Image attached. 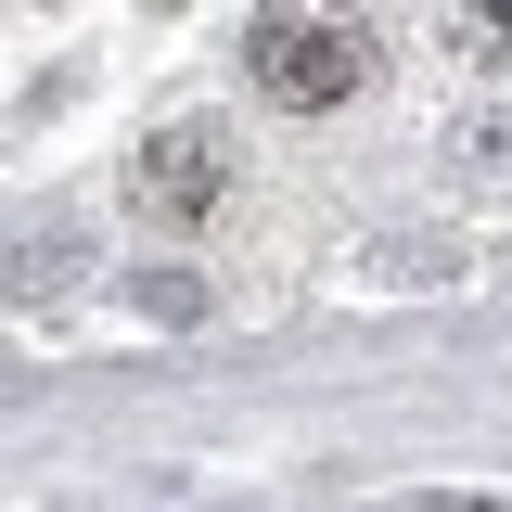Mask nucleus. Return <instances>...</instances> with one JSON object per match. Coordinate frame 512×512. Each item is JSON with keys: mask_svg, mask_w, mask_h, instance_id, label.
Instances as JSON below:
<instances>
[{"mask_svg": "<svg viewBox=\"0 0 512 512\" xmlns=\"http://www.w3.org/2000/svg\"><path fill=\"white\" fill-rule=\"evenodd\" d=\"M244 77L269 103L320 116V103H346V90L372 77V26H359V13H256L244 26Z\"/></svg>", "mask_w": 512, "mask_h": 512, "instance_id": "f257e3e1", "label": "nucleus"}, {"mask_svg": "<svg viewBox=\"0 0 512 512\" xmlns=\"http://www.w3.org/2000/svg\"><path fill=\"white\" fill-rule=\"evenodd\" d=\"M128 192H141V218H167V231H192L218 192H231V141L218 128H167V141H141V167H128Z\"/></svg>", "mask_w": 512, "mask_h": 512, "instance_id": "f03ea898", "label": "nucleus"}, {"mask_svg": "<svg viewBox=\"0 0 512 512\" xmlns=\"http://www.w3.org/2000/svg\"><path fill=\"white\" fill-rule=\"evenodd\" d=\"M461 39H487V52H512V13H461Z\"/></svg>", "mask_w": 512, "mask_h": 512, "instance_id": "7ed1b4c3", "label": "nucleus"}]
</instances>
